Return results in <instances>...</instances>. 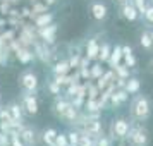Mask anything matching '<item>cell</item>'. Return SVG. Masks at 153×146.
Returning <instances> with one entry per match:
<instances>
[{"instance_id":"obj_38","label":"cell","mask_w":153,"mask_h":146,"mask_svg":"<svg viewBox=\"0 0 153 146\" xmlns=\"http://www.w3.org/2000/svg\"><path fill=\"white\" fill-rule=\"evenodd\" d=\"M148 69H150V72L153 76V59H150V62H148Z\"/></svg>"},{"instance_id":"obj_10","label":"cell","mask_w":153,"mask_h":146,"mask_svg":"<svg viewBox=\"0 0 153 146\" xmlns=\"http://www.w3.org/2000/svg\"><path fill=\"white\" fill-rule=\"evenodd\" d=\"M19 138L22 139V143L24 146H36L38 143V138H36V131L33 127H29V125L22 124L21 129H19Z\"/></svg>"},{"instance_id":"obj_4","label":"cell","mask_w":153,"mask_h":146,"mask_svg":"<svg viewBox=\"0 0 153 146\" xmlns=\"http://www.w3.org/2000/svg\"><path fill=\"white\" fill-rule=\"evenodd\" d=\"M131 129V119L126 117H117L112 120L110 124V139H117V141H124L127 132Z\"/></svg>"},{"instance_id":"obj_29","label":"cell","mask_w":153,"mask_h":146,"mask_svg":"<svg viewBox=\"0 0 153 146\" xmlns=\"http://www.w3.org/2000/svg\"><path fill=\"white\" fill-rule=\"evenodd\" d=\"M143 19L146 21V24H153V4L152 2H148L146 10H145V14H143Z\"/></svg>"},{"instance_id":"obj_40","label":"cell","mask_w":153,"mask_h":146,"mask_svg":"<svg viewBox=\"0 0 153 146\" xmlns=\"http://www.w3.org/2000/svg\"><path fill=\"white\" fill-rule=\"evenodd\" d=\"M119 146H127V143H126V141H120V143H119Z\"/></svg>"},{"instance_id":"obj_44","label":"cell","mask_w":153,"mask_h":146,"mask_svg":"<svg viewBox=\"0 0 153 146\" xmlns=\"http://www.w3.org/2000/svg\"><path fill=\"white\" fill-rule=\"evenodd\" d=\"M69 146H77V145H69Z\"/></svg>"},{"instance_id":"obj_25","label":"cell","mask_w":153,"mask_h":146,"mask_svg":"<svg viewBox=\"0 0 153 146\" xmlns=\"http://www.w3.org/2000/svg\"><path fill=\"white\" fill-rule=\"evenodd\" d=\"M114 72H115V76L117 77H124V79H129L131 77V69L126 65V64H117L115 67H114Z\"/></svg>"},{"instance_id":"obj_6","label":"cell","mask_w":153,"mask_h":146,"mask_svg":"<svg viewBox=\"0 0 153 146\" xmlns=\"http://www.w3.org/2000/svg\"><path fill=\"white\" fill-rule=\"evenodd\" d=\"M19 86L22 88V91H28V93H36L38 86H40V81H38V76H36L33 70H24L19 74Z\"/></svg>"},{"instance_id":"obj_39","label":"cell","mask_w":153,"mask_h":146,"mask_svg":"<svg viewBox=\"0 0 153 146\" xmlns=\"http://www.w3.org/2000/svg\"><path fill=\"white\" fill-rule=\"evenodd\" d=\"M22 16H31V12H29V9H28V7L22 9Z\"/></svg>"},{"instance_id":"obj_19","label":"cell","mask_w":153,"mask_h":146,"mask_svg":"<svg viewBox=\"0 0 153 146\" xmlns=\"http://www.w3.org/2000/svg\"><path fill=\"white\" fill-rule=\"evenodd\" d=\"M139 45L141 48L146 52H153V45H152V35H150V29H143L139 33Z\"/></svg>"},{"instance_id":"obj_28","label":"cell","mask_w":153,"mask_h":146,"mask_svg":"<svg viewBox=\"0 0 153 146\" xmlns=\"http://www.w3.org/2000/svg\"><path fill=\"white\" fill-rule=\"evenodd\" d=\"M53 146H69V139H67V132H59L55 136Z\"/></svg>"},{"instance_id":"obj_5","label":"cell","mask_w":153,"mask_h":146,"mask_svg":"<svg viewBox=\"0 0 153 146\" xmlns=\"http://www.w3.org/2000/svg\"><path fill=\"white\" fill-rule=\"evenodd\" d=\"M21 107L24 113L29 115V117H35L38 115V112H40V103H38V98H36L35 93H28V91H22L21 95Z\"/></svg>"},{"instance_id":"obj_2","label":"cell","mask_w":153,"mask_h":146,"mask_svg":"<svg viewBox=\"0 0 153 146\" xmlns=\"http://www.w3.org/2000/svg\"><path fill=\"white\" fill-rule=\"evenodd\" d=\"M52 112H53V115H55L59 120H64L65 124H69V125L74 124L77 113H79V110L71 103L69 98L62 96V95H57L55 96L53 105H52Z\"/></svg>"},{"instance_id":"obj_7","label":"cell","mask_w":153,"mask_h":146,"mask_svg":"<svg viewBox=\"0 0 153 146\" xmlns=\"http://www.w3.org/2000/svg\"><path fill=\"white\" fill-rule=\"evenodd\" d=\"M119 16L127 22H136L141 17L138 9L134 7V4H132L131 0H127L124 4H119Z\"/></svg>"},{"instance_id":"obj_37","label":"cell","mask_w":153,"mask_h":146,"mask_svg":"<svg viewBox=\"0 0 153 146\" xmlns=\"http://www.w3.org/2000/svg\"><path fill=\"white\" fill-rule=\"evenodd\" d=\"M0 14H9V4L5 2V4H0Z\"/></svg>"},{"instance_id":"obj_14","label":"cell","mask_w":153,"mask_h":146,"mask_svg":"<svg viewBox=\"0 0 153 146\" xmlns=\"http://www.w3.org/2000/svg\"><path fill=\"white\" fill-rule=\"evenodd\" d=\"M98 52H100V43L97 38H90L86 43V57L90 60H98Z\"/></svg>"},{"instance_id":"obj_11","label":"cell","mask_w":153,"mask_h":146,"mask_svg":"<svg viewBox=\"0 0 153 146\" xmlns=\"http://www.w3.org/2000/svg\"><path fill=\"white\" fill-rule=\"evenodd\" d=\"M38 35H40V38L43 40V43H47V45H52V43L55 42L57 24H55V22H52V24H48V26L38 28Z\"/></svg>"},{"instance_id":"obj_3","label":"cell","mask_w":153,"mask_h":146,"mask_svg":"<svg viewBox=\"0 0 153 146\" xmlns=\"http://www.w3.org/2000/svg\"><path fill=\"white\" fill-rule=\"evenodd\" d=\"M150 131L146 129L143 122H131V129L126 136V143L127 146H148L150 145Z\"/></svg>"},{"instance_id":"obj_43","label":"cell","mask_w":153,"mask_h":146,"mask_svg":"<svg viewBox=\"0 0 153 146\" xmlns=\"http://www.w3.org/2000/svg\"><path fill=\"white\" fill-rule=\"evenodd\" d=\"M0 107H2V96H0Z\"/></svg>"},{"instance_id":"obj_15","label":"cell","mask_w":153,"mask_h":146,"mask_svg":"<svg viewBox=\"0 0 153 146\" xmlns=\"http://www.w3.org/2000/svg\"><path fill=\"white\" fill-rule=\"evenodd\" d=\"M122 62V45H115V47H112V52H110V57H108V60H107V64H108V67L110 69H114L117 64Z\"/></svg>"},{"instance_id":"obj_31","label":"cell","mask_w":153,"mask_h":146,"mask_svg":"<svg viewBox=\"0 0 153 146\" xmlns=\"http://www.w3.org/2000/svg\"><path fill=\"white\" fill-rule=\"evenodd\" d=\"M131 2L134 4V7L138 9L139 16L143 17V14H145V10H146V5H148V0H131Z\"/></svg>"},{"instance_id":"obj_8","label":"cell","mask_w":153,"mask_h":146,"mask_svg":"<svg viewBox=\"0 0 153 146\" xmlns=\"http://www.w3.org/2000/svg\"><path fill=\"white\" fill-rule=\"evenodd\" d=\"M90 12L93 16V19L97 22H103L108 17V7L107 4H103L102 0H93L90 4Z\"/></svg>"},{"instance_id":"obj_27","label":"cell","mask_w":153,"mask_h":146,"mask_svg":"<svg viewBox=\"0 0 153 146\" xmlns=\"http://www.w3.org/2000/svg\"><path fill=\"white\" fill-rule=\"evenodd\" d=\"M86 96L91 98V100H95V98L100 96V90H98V86L95 83L86 81Z\"/></svg>"},{"instance_id":"obj_35","label":"cell","mask_w":153,"mask_h":146,"mask_svg":"<svg viewBox=\"0 0 153 146\" xmlns=\"http://www.w3.org/2000/svg\"><path fill=\"white\" fill-rule=\"evenodd\" d=\"M97 146H112L110 138H107L105 134H102V136H100V138L97 139Z\"/></svg>"},{"instance_id":"obj_36","label":"cell","mask_w":153,"mask_h":146,"mask_svg":"<svg viewBox=\"0 0 153 146\" xmlns=\"http://www.w3.org/2000/svg\"><path fill=\"white\" fill-rule=\"evenodd\" d=\"M47 9H48V5L47 4H36V5H33V12H38V14H42V12H47Z\"/></svg>"},{"instance_id":"obj_18","label":"cell","mask_w":153,"mask_h":146,"mask_svg":"<svg viewBox=\"0 0 153 146\" xmlns=\"http://www.w3.org/2000/svg\"><path fill=\"white\" fill-rule=\"evenodd\" d=\"M16 57L21 64H29L31 60H35V53L31 50H28L26 47H19L16 50Z\"/></svg>"},{"instance_id":"obj_16","label":"cell","mask_w":153,"mask_h":146,"mask_svg":"<svg viewBox=\"0 0 153 146\" xmlns=\"http://www.w3.org/2000/svg\"><path fill=\"white\" fill-rule=\"evenodd\" d=\"M114 77H115V72H114V69H108V70H105L103 74L98 77L95 84L98 86V90L102 91V90H105V88H107V86H108L112 81H114Z\"/></svg>"},{"instance_id":"obj_34","label":"cell","mask_w":153,"mask_h":146,"mask_svg":"<svg viewBox=\"0 0 153 146\" xmlns=\"http://www.w3.org/2000/svg\"><path fill=\"white\" fill-rule=\"evenodd\" d=\"M0 146H10V136L4 131H0Z\"/></svg>"},{"instance_id":"obj_24","label":"cell","mask_w":153,"mask_h":146,"mask_svg":"<svg viewBox=\"0 0 153 146\" xmlns=\"http://www.w3.org/2000/svg\"><path fill=\"white\" fill-rule=\"evenodd\" d=\"M110 52H112V47L110 43H102L100 45V52H98V62L105 64L107 60H108V57H110Z\"/></svg>"},{"instance_id":"obj_23","label":"cell","mask_w":153,"mask_h":146,"mask_svg":"<svg viewBox=\"0 0 153 146\" xmlns=\"http://www.w3.org/2000/svg\"><path fill=\"white\" fill-rule=\"evenodd\" d=\"M59 134V131L57 129H53V127H48V129H45L42 134V139H43V143L47 146H52L53 145V141H55V136Z\"/></svg>"},{"instance_id":"obj_32","label":"cell","mask_w":153,"mask_h":146,"mask_svg":"<svg viewBox=\"0 0 153 146\" xmlns=\"http://www.w3.org/2000/svg\"><path fill=\"white\" fill-rule=\"evenodd\" d=\"M79 134L81 132L77 131V129H71L69 132H67V139H69V145H77V141H79Z\"/></svg>"},{"instance_id":"obj_45","label":"cell","mask_w":153,"mask_h":146,"mask_svg":"<svg viewBox=\"0 0 153 146\" xmlns=\"http://www.w3.org/2000/svg\"><path fill=\"white\" fill-rule=\"evenodd\" d=\"M148 2H152V4H153V0H148Z\"/></svg>"},{"instance_id":"obj_30","label":"cell","mask_w":153,"mask_h":146,"mask_svg":"<svg viewBox=\"0 0 153 146\" xmlns=\"http://www.w3.org/2000/svg\"><path fill=\"white\" fill-rule=\"evenodd\" d=\"M60 84H57L55 81H48L47 83V90H48L50 95H53V96H57V95H60Z\"/></svg>"},{"instance_id":"obj_20","label":"cell","mask_w":153,"mask_h":146,"mask_svg":"<svg viewBox=\"0 0 153 146\" xmlns=\"http://www.w3.org/2000/svg\"><path fill=\"white\" fill-rule=\"evenodd\" d=\"M36 53H35V57H38L40 60H42L43 64H47L50 60V50H48V47H47V43H36Z\"/></svg>"},{"instance_id":"obj_13","label":"cell","mask_w":153,"mask_h":146,"mask_svg":"<svg viewBox=\"0 0 153 146\" xmlns=\"http://www.w3.org/2000/svg\"><path fill=\"white\" fill-rule=\"evenodd\" d=\"M122 60H124V64L129 67V69L136 67V64H138L136 55H134V52H132V48L129 47V45H122Z\"/></svg>"},{"instance_id":"obj_1","label":"cell","mask_w":153,"mask_h":146,"mask_svg":"<svg viewBox=\"0 0 153 146\" xmlns=\"http://www.w3.org/2000/svg\"><path fill=\"white\" fill-rule=\"evenodd\" d=\"M152 112H153V105L148 95H143V93L132 95V100L129 103V117H131V120L146 122L152 117Z\"/></svg>"},{"instance_id":"obj_12","label":"cell","mask_w":153,"mask_h":146,"mask_svg":"<svg viewBox=\"0 0 153 146\" xmlns=\"http://www.w3.org/2000/svg\"><path fill=\"white\" fill-rule=\"evenodd\" d=\"M7 107V110L10 112V117H12V120L14 122H17V124H22V119H24V110H22V107L19 102H10L9 105H5Z\"/></svg>"},{"instance_id":"obj_22","label":"cell","mask_w":153,"mask_h":146,"mask_svg":"<svg viewBox=\"0 0 153 146\" xmlns=\"http://www.w3.org/2000/svg\"><path fill=\"white\" fill-rule=\"evenodd\" d=\"M129 95H136L141 91V81H139L138 77H129L127 79V83H126V88H124Z\"/></svg>"},{"instance_id":"obj_9","label":"cell","mask_w":153,"mask_h":146,"mask_svg":"<svg viewBox=\"0 0 153 146\" xmlns=\"http://www.w3.org/2000/svg\"><path fill=\"white\" fill-rule=\"evenodd\" d=\"M127 100H129V93H127L124 88H122V90L115 88V91H114L110 95V98H108L107 107H110V108H119V107H122Z\"/></svg>"},{"instance_id":"obj_26","label":"cell","mask_w":153,"mask_h":146,"mask_svg":"<svg viewBox=\"0 0 153 146\" xmlns=\"http://www.w3.org/2000/svg\"><path fill=\"white\" fill-rule=\"evenodd\" d=\"M103 72H105V70H103V67H102V62H98V60H97L93 65H90V79H91V81H97Z\"/></svg>"},{"instance_id":"obj_33","label":"cell","mask_w":153,"mask_h":146,"mask_svg":"<svg viewBox=\"0 0 153 146\" xmlns=\"http://www.w3.org/2000/svg\"><path fill=\"white\" fill-rule=\"evenodd\" d=\"M9 59V50L5 48V45H0V65H5Z\"/></svg>"},{"instance_id":"obj_17","label":"cell","mask_w":153,"mask_h":146,"mask_svg":"<svg viewBox=\"0 0 153 146\" xmlns=\"http://www.w3.org/2000/svg\"><path fill=\"white\" fill-rule=\"evenodd\" d=\"M71 70V65H69V60L67 59H62V60H57L52 67V72L53 76H64V74H69Z\"/></svg>"},{"instance_id":"obj_42","label":"cell","mask_w":153,"mask_h":146,"mask_svg":"<svg viewBox=\"0 0 153 146\" xmlns=\"http://www.w3.org/2000/svg\"><path fill=\"white\" fill-rule=\"evenodd\" d=\"M150 35H152V45H153V29L150 31Z\"/></svg>"},{"instance_id":"obj_41","label":"cell","mask_w":153,"mask_h":146,"mask_svg":"<svg viewBox=\"0 0 153 146\" xmlns=\"http://www.w3.org/2000/svg\"><path fill=\"white\" fill-rule=\"evenodd\" d=\"M117 4H124V2H127V0H115Z\"/></svg>"},{"instance_id":"obj_21","label":"cell","mask_w":153,"mask_h":146,"mask_svg":"<svg viewBox=\"0 0 153 146\" xmlns=\"http://www.w3.org/2000/svg\"><path fill=\"white\" fill-rule=\"evenodd\" d=\"M53 22V14L52 12H42V14H38L35 17V26L36 28H43V26H48Z\"/></svg>"}]
</instances>
